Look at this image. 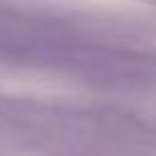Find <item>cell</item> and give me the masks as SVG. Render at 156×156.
Returning <instances> with one entry per match:
<instances>
[]
</instances>
